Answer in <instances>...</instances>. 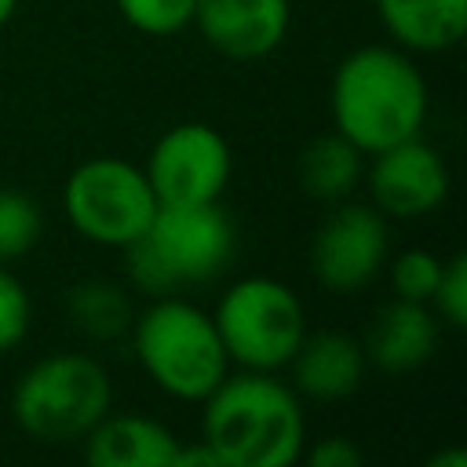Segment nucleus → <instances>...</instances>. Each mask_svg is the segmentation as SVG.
Instances as JSON below:
<instances>
[{"instance_id":"nucleus-1","label":"nucleus","mask_w":467,"mask_h":467,"mask_svg":"<svg viewBox=\"0 0 467 467\" xmlns=\"http://www.w3.org/2000/svg\"><path fill=\"white\" fill-rule=\"evenodd\" d=\"M201 427L223 467H288L306 441L299 394L274 372L255 368L223 376L204 398Z\"/></svg>"},{"instance_id":"nucleus-2","label":"nucleus","mask_w":467,"mask_h":467,"mask_svg":"<svg viewBox=\"0 0 467 467\" xmlns=\"http://www.w3.org/2000/svg\"><path fill=\"white\" fill-rule=\"evenodd\" d=\"M427 117V84L416 62L383 44L350 51L332 77V120L361 153H379L420 135Z\"/></svg>"},{"instance_id":"nucleus-3","label":"nucleus","mask_w":467,"mask_h":467,"mask_svg":"<svg viewBox=\"0 0 467 467\" xmlns=\"http://www.w3.org/2000/svg\"><path fill=\"white\" fill-rule=\"evenodd\" d=\"M128 332L146 376L179 401H204L230 372L212 314L179 296L150 299Z\"/></svg>"},{"instance_id":"nucleus-4","label":"nucleus","mask_w":467,"mask_h":467,"mask_svg":"<svg viewBox=\"0 0 467 467\" xmlns=\"http://www.w3.org/2000/svg\"><path fill=\"white\" fill-rule=\"evenodd\" d=\"M113 401L106 368L88 354H47L29 365L11 394L15 423L44 445L80 441Z\"/></svg>"},{"instance_id":"nucleus-5","label":"nucleus","mask_w":467,"mask_h":467,"mask_svg":"<svg viewBox=\"0 0 467 467\" xmlns=\"http://www.w3.org/2000/svg\"><path fill=\"white\" fill-rule=\"evenodd\" d=\"M226 358L241 368L277 372L292 361L299 339L306 336V314L299 296L274 277L234 281L212 314Z\"/></svg>"},{"instance_id":"nucleus-6","label":"nucleus","mask_w":467,"mask_h":467,"mask_svg":"<svg viewBox=\"0 0 467 467\" xmlns=\"http://www.w3.org/2000/svg\"><path fill=\"white\" fill-rule=\"evenodd\" d=\"M66 219L95 244L124 248L146 234L157 212V197L142 168L120 157H91L66 179Z\"/></svg>"},{"instance_id":"nucleus-7","label":"nucleus","mask_w":467,"mask_h":467,"mask_svg":"<svg viewBox=\"0 0 467 467\" xmlns=\"http://www.w3.org/2000/svg\"><path fill=\"white\" fill-rule=\"evenodd\" d=\"M387 263V223L383 212L372 204H347L336 208L317 223L310 237V274L321 288L336 296L361 292L379 277Z\"/></svg>"},{"instance_id":"nucleus-8","label":"nucleus","mask_w":467,"mask_h":467,"mask_svg":"<svg viewBox=\"0 0 467 467\" xmlns=\"http://www.w3.org/2000/svg\"><path fill=\"white\" fill-rule=\"evenodd\" d=\"M142 171L157 204H208L230 182V146L215 128L186 120L153 142Z\"/></svg>"},{"instance_id":"nucleus-9","label":"nucleus","mask_w":467,"mask_h":467,"mask_svg":"<svg viewBox=\"0 0 467 467\" xmlns=\"http://www.w3.org/2000/svg\"><path fill=\"white\" fill-rule=\"evenodd\" d=\"M146 241L164 259L171 277L182 285L212 281L226 270L234 255V223L219 208V201L208 204H157L153 223L146 226Z\"/></svg>"},{"instance_id":"nucleus-10","label":"nucleus","mask_w":467,"mask_h":467,"mask_svg":"<svg viewBox=\"0 0 467 467\" xmlns=\"http://www.w3.org/2000/svg\"><path fill=\"white\" fill-rule=\"evenodd\" d=\"M365 179H368L372 208H379L383 215H398V219L431 215L449 197V168L441 153L427 146L420 135L372 153Z\"/></svg>"},{"instance_id":"nucleus-11","label":"nucleus","mask_w":467,"mask_h":467,"mask_svg":"<svg viewBox=\"0 0 467 467\" xmlns=\"http://www.w3.org/2000/svg\"><path fill=\"white\" fill-rule=\"evenodd\" d=\"M288 0H197L193 26L201 36L234 62H259L288 33Z\"/></svg>"},{"instance_id":"nucleus-12","label":"nucleus","mask_w":467,"mask_h":467,"mask_svg":"<svg viewBox=\"0 0 467 467\" xmlns=\"http://www.w3.org/2000/svg\"><path fill=\"white\" fill-rule=\"evenodd\" d=\"M438 339H441L438 314L427 303L394 296L387 306L376 310L361 350H365V361H372L383 372H412L423 361H431V354L438 350Z\"/></svg>"},{"instance_id":"nucleus-13","label":"nucleus","mask_w":467,"mask_h":467,"mask_svg":"<svg viewBox=\"0 0 467 467\" xmlns=\"http://www.w3.org/2000/svg\"><path fill=\"white\" fill-rule=\"evenodd\" d=\"M288 365H292V390L314 401H339L361 387L368 361L354 336L321 328L299 339Z\"/></svg>"},{"instance_id":"nucleus-14","label":"nucleus","mask_w":467,"mask_h":467,"mask_svg":"<svg viewBox=\"0 0 467 467\" xmlns=\"http://www.w3.org/2000/svg\"><path fill=\"white\" fill-rule=\"evenodd\" d=\"M88 463L95 467H171L179 438L139 412H106L88 434Z\"/></svg>"},{"instance_id":"nucleus-15","label":"nucleus","mask_w":467,"mask_h":467,"mask_svg":"<svg viewBox=\"0 0 467 467\" xmlns=\"http://www.w3.org/2000/svg\"><path fill=\"white\" fill-rule=\"evenodd\" d=\"M376 15L409 51H445L467 33V0H376Z\"/></svg>"},{"instance_id":"nucleus-16","label":"nucleus","mask_w":467,"mask_h":467,"mask_svg":"<svg viewBox=\"0 0 467 467\" xmlns=\"http://www.w3.org/2000/svg\"><path fill=\"white\" fill-rule=\"evenodd\" d=\"M361 157L365 153L350 139H343L339 131L317 135L303 146V153L296 161V179H299L306 197L336 204V201L350 197V190L361 182V175H365Z\"/></svg>"},{"instance_id":"nucleus-17","label":"nucleus","mask_w":467,"mask_h":467,"mask_svg":"<svg viewBox=\"0 0 467 467\" xmlns=\"http://www.w3.org/2000/svg\"><path fill=\"white\" fill-rule=\"evenodd\" d=\"M66 314L73 321V328L88 339H117L131 328V303L124 296V288H117L113 281H77L66 296Z\"/></svg>"},{"instance_id":"nucleus-18","label":"nucleus","mask_w":467,"mask_h":467,"mask_svg":"<svg viewBox=\"0 0 467 467\" xmlns=\"http://www.w3.org/2000/svg\"><path fill=\"white\" fill-rule=\"evenodd\" d=\"M44 234L40 204L22 190H0V263L22 259Z\"/></svg>"},{"instance_id":"nucleus-19","label":"nucleus","mask_w":467,"mask_h":467,"mask_svg":"<svg viewBox=\"0 0 467 467\" xmlns=\"http://www.w3.org/2000/svg\"><path fill=\"white\" fill-rule=\"evenodd\" d=\"M193 4L197 0H117L124 22L146 36H171L193 26Z\"/></svg>"},{"instance_id":"nucleus-20","label":"nucleus","mask_w":467,"mask_h":467,"mask_svg":"<svg viewBox=\"0 0 467 467\" xmlns=\"http://www.w3.org/2000/svg\"><path fill=\"white\" fill-rule=\"evenodd\" d=\"M438 277H441V259L434 252H427V248H405L390 263V285H394L398 299L431 303Z\"/></svg>"},{"instance_id":"nucleus-21","label":"nucleus","mask_w":467,"mask_h":467,"mask_svg":"<svg viewBox=\"0 0 467 467\" xmlns=\"http://www.w3.org/2000/svg\"><path fill=\"white\" fill-rule=\"evenodd\" d=\"M128 252V281L135 285V292H142L146 299H161V296H175L179 281L171 277V270L164 266V259L153 252V244L142 237H135L131 244H124Z\"/></svg>"},{"instance_id":"nucleus-22","label":"nucleus","mask_w":467,"mask_h":467,"mask_svg":"<svg viewBox=\"0 0 467 467\" xmlns=\"http://www.w3.org/2000/svg\"><path fill=\"white\" fill-rule=\"evenodd\" d=\"M29 317H33L29 292H26L22 281L0 263V354L15 350V347L26 339Z\"/></svg>"},{"instance_id":"nucleus-23","label":"nucleus","mask_w":467,"mask_h":467,"mask_svg":"<svg viewBox=\"0 0 467 467\" xmlns=\"http://www.w3.org/2000/svg\"><path fill=\"white\" fill-rule=\"evenodd\" d=\"M431 303L445 325H452V328L467 325V259L463 255H452L441 263V277L434 285Z\"/></svg>"},{"instance_id":"nucleus-24","label":"nucleus","mask_w":467,"mask_h":467,"mask_svg":"<svg viewBox=\"0 0 467 467\" xmlns=\"http://www.w3.org/2000/svg\"><path fill=\"white\" fill-rule=\"evenodd\" d=\"M306 463L310 467H361L365 463V452L343 438V434H332L325 441H317L310 452H306Z\"/></svg>"},{"instance_id":"nucleus-25","label":"nucleus","mask_w":467,"mask_h":467,"mask_svg":"<svg viewBox=\"0 0 467 467\" xmlns=\"http://www.w3.org/2000/svg\"><path fill=\"white\" fill-rule=\"evenodd\" d=\"M171 467H223V460L215 456V449L201 438L193 445H182L179 441V452H175V463Z\"/></svg>"},{"instance_id":"nucleus-26","label":"nucleus","mask_w":467,"mask_h":467,"mask_svg":"<svg viewBox=\"0 0 467 467\" xmlns=\"http://www.w3.org/2000/svg\"><path fill=\"white\" fill-rule=\"evenodd\" d=\"M431 467H467V452L463 449H449V452H438L427 460Z\"/></svg>"},{"instance_id":"nucleus-27","label":"nucleus","mask_w":467,"mask_h":467,"mask_svg":"<svg viewBox=\"0 0 467 467\" xmlns=\"http://www.w3.org/2000/svg\"><path fill=\"white\" fill-rule=\"evenodd\" d=\"M15 4H18V0H0V26H4V22L15 15Z\"/></svg>"}]
</instances>
